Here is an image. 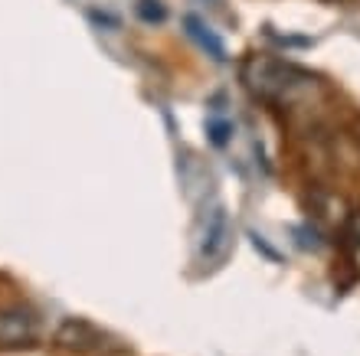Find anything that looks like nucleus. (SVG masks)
Wrapping results in <instances>:
<instances>
[{"instance_id":"obj_1","label":"nucleus","mask_w":360,"mask_h":356,"mask_svg":"<svg viewBox=\"0 0 360 356\" xmlns=\"http://www.w3.org/2000/svg\"><path fill=\"white\" fill-rule=\"evenodd\" d=\"M239 75H243V85L249 92L269 105L292 102L295 95L308 85V75L272 56H249L243 62V69H239Z\"/></svg>"},{"instance_id":"obj_2","label":"nucleus","mask_w":360,"mask_h":356,"mask_svg":"<svg viewBox=\"0 0 360 356\" xmlns=\"http://www.w3.org/2000/svg\"><path fill=\"white\" fill-rule=\"evenodd\" d=\"M39 340V317L27 304L0 308V350H27Z\"/></svg>"},{"instance_id":"obj_3","label":"nucleus","mask_w":360,"mask_h":356,"mask_svg":"<svg viewBox=\"0 0 360 356\" xmlns=\"http://www.w3.org/2000/svg\"><path fill=\"white\" fill-rule=\"evenodd\" d=\"M233 249V223L223 209H210L207 225H203V239H200V258L203 265H219Z\"/></svg>"},{"instance_id":"obj_4","label":"nucleus","mask_w":360,"mask_h":356,"mask_svg":"<svg viewBox=\"0 0 360 356\" xmlns=\"http://www.w3.org/2000/svg\"><path fill=\"white\" fill-rule=\"evenodd\" d=\"M56 343L63 350H76V353H89V350H102L105 347V334L89 320L69 317L59 324L56 330Z\"/></svg>"},{"instance_id":"obj_5","label":"nucleus","mask_w":360,"mask_h":356,"mask_svg":"<svg viewBox=\"0 0 360 356\" xmlns=\"http://www.w3.org/2000/svg\"><path fill=\"white\" fill-rule=\"evenodd\" d=\"M184 27H187V37L193 39L213 62H226V46H223V39H219L203 20L200 17H184Z\"/></svg>"},{"instance_id":"obj_6","label":"nucleus","mask_w":360,"mask_h":356,"mask_svg":"<svg viewBox=\"0 0 360 356\" xmlns=\"http://www.w3.org/2000/svg\"><path fill=\"white\" fill-rule=\"evenodd\" d=\"M341 235H344V249L351 255V262L360 268V213H351V219H347V225L341 229Z\"/></svg>"},{"instance_id":"obj_7","label":"nucleus","mask_w":360,"mask_h":356,"mask_svg":"<svg viewBox=\"0 0 360 356\" xmlns=\"http://www.w3.org/2000/svg\"><path fill=\"white\" fill-rule=\"evenodd\" d=\"M138 13H141V20H148V23H161L164 20L161 0H138Z\"/></svg>"},{"instance_id":"obj_8","label":"nucleus","mask_w":360,"mask_h":356,"mask_svg":"<svg viewBox=\"0 0 360 356\" xmlns=\"http://www.w3.org/2000/svg\"><path fill=\"white\" fill-rule=\"evenodd\" d=\"M207 131H210V141H213V144H226L229 124H226V121H217V118H213V121L207 124Z\"/></svg>"}]
</instances>
